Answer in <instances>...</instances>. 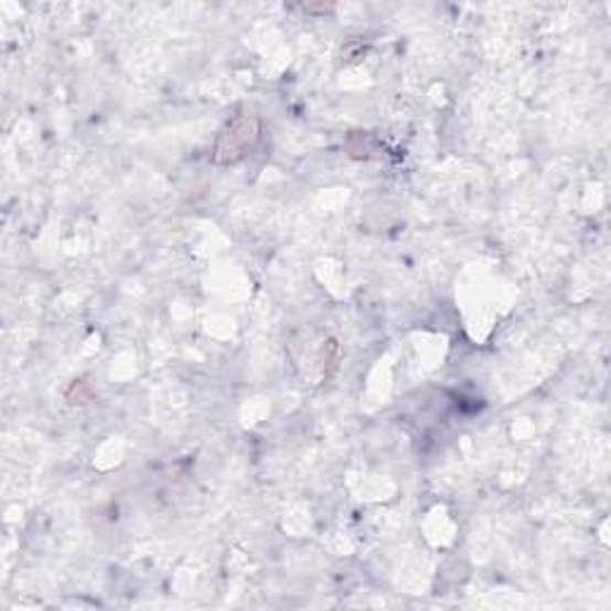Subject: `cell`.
Returning a JSON list of instances; mask_svg holds the SVG:
<instances>
[{
    "label": "cell",
    "mask_w": 611,
    "mask_h": 611,
    "mask_svg": "<svg viewBox=\"0 0 611 611\" xmlns=\"http://www.w3.org/2000/svg\"><path fill=\"white\" fill-rule=\"evenodd\" d=\"M260 137V122L254 115H239L237 120H232L225 132L215 143V163H235L242 156L254 149V143Z\"/></svg>",
    "instance_id": "obj_1"
}]
</instances>
